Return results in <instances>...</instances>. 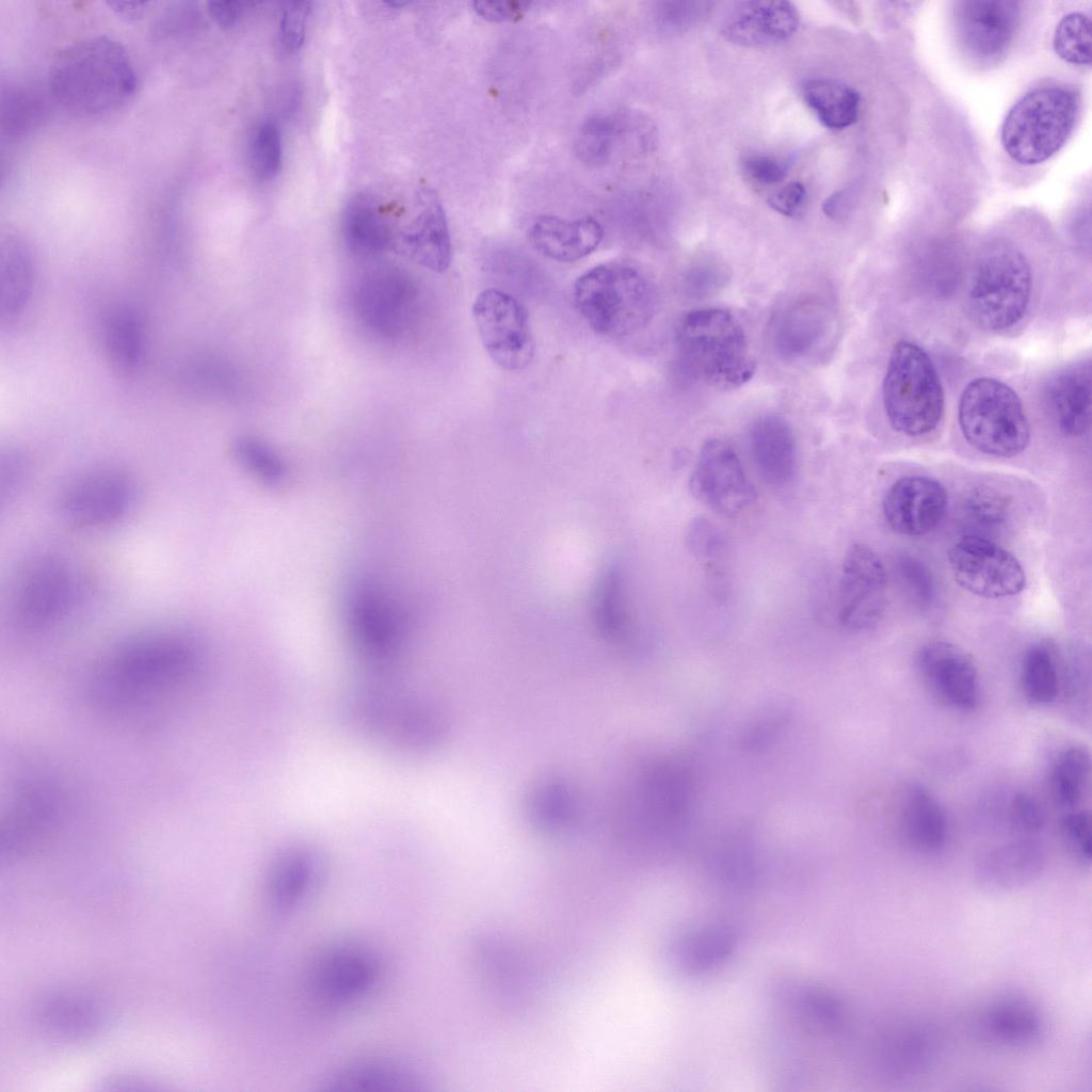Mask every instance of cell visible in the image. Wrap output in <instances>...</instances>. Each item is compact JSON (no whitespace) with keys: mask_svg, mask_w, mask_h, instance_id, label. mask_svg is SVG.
Listing matches in <instances>:
<instances>
[{"mask_svg":"<svg viewBox=\"0 0 1092 1092\" xmlns=\"http://www.w3.org/2000/svg\"><path fill=\"white\" fill-rule=\"evenodd\" d=\"M789 719L787 706L770 704L745 724L740 744L748 751L765 750L780 736Z\"/></svg>","mask_w":1092,"mask_h":1092,"instance_id":"46","label":"cell"},{"mask_svg":"<svg viewBox=\"0 0 1092 1092\" xmlns=\"http://www.w3.org/2000/svg\"><path fill=\"white\" fill-rule=\"evenodd\" d=\"M940 1050L938 1037L932 1029L904 1026L882 1042L877 1063L888 1079L910 1080L928 1073L935 1065Z\"/></svg>","mask_w":1092,"mask_h":1092,"instance_id":"27","label":"cell"},{"mask_svg":"<svg viewBox=\"0 0 1092 1092\" xmlns=\"http://www.w3.org/2000/svg\"><path fill=\"white\" fill-rule=\"evenodd\" d=\"M691 551L701 559H712L722 550V536L706 519H695L687 537Z\"/></svg>","mask_w":1092,"mask_h":1092,"instance_id":"54","label":"cell"},{"mask_svg":"<svg viewBox=\"0 0 1092 1092\" xmlns=\"http://www.w3.org/2000/svg\"><path fill=\"white\" fill-rule=\"evenodd\" d=\"M746 176L758 184L769 186L781 182L787 175V166L775 157L755 154L743 161Z\"/></svg>","mask_w":1092,"mask_h":1092,"instance_id":"55","label":"cell"},{"mask_svg":"<svg viewBox=\"0 0 1092 1092\" xmlns=\"http://www.w3.org/2000/svg\"><path fill=\"white\" fill-rule=\"evenodd\" d=\"M105 341L113 364L124 372L134 371L144 353V324L141 315L130 306L111 310L105 322Z\"/></svg>","mask_w":1092,"mask_h":1092,"instance_id":"37","label":"cell"},{"mask_svg":"<svg viewBox=\"0 0 1092 1092\" xmlns=\"http://www.w3.org/2000/svg\"><path fill=\"white\" fill-rule=\"evenodd\" d=\"M948 562L957 583L983 598L1019 594L1026 576L1019 561L992 540L967 534L952 544Z\"/></svg>","mask_w":1092,"mask_h":1092,"instance_id":"13","label":"cell"},{"mask_svg":"<svg viewBox=\"0 0 1092 1092\" xmlns=\"http://www.w3.org/2000/svg\"><path fill=\"white\" fill-rule=\"evenodd\" d=\"M473 11L477 15L492 22L517 21L529 11L531 2L517 0L475 1Z\"/></svg>","mask_w":1092,"mask_h":1092,"instance_id":"56","label":"cell"},{"mask_svg":"<svg viewBox=\"0 0 1092 1092\" xmlns=\"http://www.w3.org/2000/svg\"><path fill=\"white\" fill-rule=\"evenodd\" d=\"M35 261L23 237L9 231L0 243V319L2 324L18 318L33 291Z\"/></svg>","mask_w":1092,"mask_h":1092,"instance_id":"32","label":"cell"},{"mask_svg":"<svg viewBox=\"0 0 1092 1092\" xmlns=\"http://www.w3.org/2000/svg\"><path fill=\"white\" fill-rule=\"evenodd\" d=\"M342 234L348 247L360 255L379 253L391 243L386 216L374 199L367 195L355 196L347 205Z\"/></svg>","mask_w":1092,"mask_h":1092,"instance_id":"36","label":"cell"},{"mask_svg":"<svg viewBox=\"0 0 1092 1092\" xmlns=\"http://www.w3.org/2000/svg\"><path fill=\"white\" fill-rule=\"evenodd\" d=\"M283 147L278 127L272 121L259 124L250 143L251 168L257 179H273L282 167Z\"/></svg>","mask_w":1092,"mask_h":1092,"instance_id":"44","label":"cell"},{"mask_svg":"<svg viewBox=\"0 0 1092 1092\" xmlns=\"http://www.w3.org/2000/svg\"><path fill=\"white\" fill-rule=\"evenodd\" d=\"M737 945L736 931L724 924H712L684 933L674 943L672 957L688 974H703L723 964Z\"/></svg>","mask_w":1092,"mask_h":1092,"instance_id":"34","label":"cell"},{"mask_svg":"<svg viewBox=\"0 0 1092 1092\" xmlns=\"http://www.w3.org/2000/svg\"><path fill=\"white\" fill-rule=\"evenodd\" d=\"M1008 813L1014 829L1025 835L1038 833L1044 824L1041 805L1027 792H1017L1012 797Z\"/></svg>","mask_w":1092,"mask_h":1092,"instance_id":"53","label":"cell"},{"mask_svg":"<svg viewBox=\"0 0 1092 1092\" xmlns=\"http://www.w3.org/2000/svg\"><path fill=\"white\" fill-rule=\"evenodd\" d=\"M975 1031L984 1042L1002 1048L1022 1049L1038 1044L1046 1031L1040 1008L1018 995H1003L987 1002L978 1013Z\"/></svg>","mask_w":1092,"mask_h":1092,"instance_id":"22","label":"cell"},{"mask_svg":"<svg viewBox=\"0 0 1092 1092\" xmlns=\"http://www.w3.org/2000/svg\"><path fill=\"white\" fill-rule=\"evenodd\" d=\"M799 13L788 1L736 2L725 17L721 34L742 47H767L788 39L798 29Z\"/></svg>","mask_w":1092,"mask_h":1092,"instance_id":"23","label":"cell"},{"mask_svg":"<svg viewBox=\"0 0 1092 1092\" xmlns=\"http://www.w3.org/2000/svg\"><path fill=\"white\" fill-rule=\"evenodd\" d=\"M727 277L723 264L707 260L693 264L686 272L682 286L688 296L704 299L719 291Z\"/></svg>","mask_w":1092,"mask_h":1092,"instance_id":"49","label":"cell"},{"mask_svg":"<svg viewBox=\"0 0 1092 1092\" xmlns=\"http://www.w3.org/2000/svg\"><path fill=\"white\" fill-rule=\"evenodd\" d=\"M309 11L307 1H293L285 4L277 33V42L283 52L292 53L302 46Z\"/></svg>","mask_w":1092,"mask_h":1092,"instance_id":"50","label":"cell"},{"mask_svg":"<svg viewBox=\"0 0 1092 1092\" xmlns=\"http://www.w3.org/2000/svg\"><path fill=\"white\" fill-rule=\"evenodd\" d=\"M1021 684L1026 700L1034 705H1048L1059 693V673L1054 653L1045 645H1033L1021 664Z\"/></svg>","mask_w":1092,"mask_h":1092,"instance_id":"40","label":"cell"},{"mask_svg":"<svg viewBox=\"0 0 1092 1092\" xmlns=\"http://www.w3.org/2000/svg\"><path fill=\"white\" fill-rule=\"evenodd\" d=\"M803 97L818 121L829 129L841 130L857 119L860 93L842 81L832 78L810 79L803 86Z\"/></svg>","mask_w":1092,"mask_h":1092,"instance_id":"35","label":"cell"},{"mask_svg":"<svg viewBox=\"0 0 1092 1092\" xmlns=\"http://www.w3.org/2000/svg\"><path fill=\"white\" fill-rule=\"evenodd\" d=\"M886 417L899 433L932 432L944 412V391L933 362L919 346L901 340L892 350L883 381Z\"/></svg>","mask_w":1092,"mask_h":1092,"instance_id":"7","label":"cell"},{"mask_svg":"<svg viewBox=\"0 0 1092 1092\" xmlns=\"http://www.w3.org/2000/svg\"><path fill=\"white\" fill-rule=\"evenodd\" d=\"M138 78L125 47L109 36H90L64 47L48 74L52 100L67 113L96 118L129 102Z\"/></svg>","mask_w":1092,"mask_h":1092,"instance_id":"2","label":"cell"},{"mask_svg":"<svg viewBox=\"0 0 1092 1092\" xmlns=\"http://www.w3.org/2000/svg\"><path fill=\"white\" fill-rule=\"evenodd\" d=\"M1045 865L1046 853L1042 845L1025 837L984 852L975 865L974 877L984 890L1008 893L1033 883Z\"/></svg>","mask_w":1092,"mask_h":1092,"instance_id":"24","label":"cell"},{"mask_svg":"<svg viewBox=\"0 0 1092 1092\" xmlns=\"http://www.w3.org/2000/svg\"><path fill=\"white\" fill-rule=\"evenodd\" d=\"M833 321L832 309L821 298L805 295L794 299L772 317L770 339L773 351L786 362L814 357L828 343Z\"/></svg>","mask_w":1092,"mask_h":1092,"instance_id":"19","label":"cell"},{"mask_svg":"<svg viewBox=\"0 0 1092 1092\" xmlns=\"http://www.w3.org/2000/svg\"><path fill=\"white\" fill-rule=\"evenodd\" d=\"M369 585L355 590L351 596L352 630L359 648L373 661L385 662L395 657L401 645V632L388 605Z\"/></svg>","mask_w":1092,"mask_h":1092,"instance_id":"25","label":"cell"},{"mask_svg":"<svg viewBox=\"0 0 1092 1092\" xmlns=\"http://www.w3.org/2000/svg\"><path fill=\"white\" fill-rule=\"evenodd\" d=\"M61 804V792L48 774L26 772L17 777L1 821L2 849L16 853L55 828Z\"/></svg>","mask_w":1092,"mask_h":1092,"instance_id":"15","label":"cell"},{"mask_svg":"<svg viewBox=\"0 0 1092 1092\" xmlns=\"http://www.w3.org/2000/svg\"><path fill=\"white\" fill-rule=\"evenodd\" d=\"M948 507V493L934 478L904 476L895 481L882 502L889 528L901 535L921 536L934 530Z\"/></svg>","mask_w":1092,"mask_h":1092,"instance_id":"20","label":"cell"},{"mask_svg":"<svg viewBox=\"0 0 1092 1092\" xmlns=\"http://www.w3.org/2000/svg\"><path fill=\"white\" fill-rule=\"evenodd\" d=\"M421 1083L407 1063L388 1057L354 1060L337 1069L323 1082L324 1089L335 1092H405Z\"/></svg>","mask_w":1092,"mask_h":1092,"instance_id":"29","label":"cell"},{"mask_svg":"<svg viewBox=\"0 0 1092 1092\" xmlns=\"http://www.w3.org/2000/svg\"><path fill=\"white\" fill-rule=\"evenodd\" d=\"M135 497V484L128 473L113 467H98L70 479L61 491L59 507L70 524L99 529L126 518Z\"/></svg>","mask_w":1092,"mask_h":1092,"instance_id":"11","label":"cell"},{"mask_svg":"<svg viewBox=\"0 0 1092 1092\" xmlns=\"http://www.w3.org/2000/svg\"><path fill=\"white\" fill-rule=\"evenodd\" d=\"M1050 413L1060 431L1071 437L1085 434L1091 423V368L1069 367L1056 374L1046 388Z\"/></svg>","mask_w":1092,"mask_h":1092,"instance_id":"31","label":"cell"},{"mask_svg":"<svg viewBox=\"0 0 1092 1092\" xmlns=\"http://www.w3.org/2000/svg\"><path fill=\"white\" fill-rule=\"evenodd\" d=\"M623 131L620 119L609 113H596L583 121L575 140V151L583 163L599 166L608 162L615 141Z\"/></svg>","mask_w":1092,"mask_h":1092,"instance_id":"41","label":"cell"},{"mask_svg":"<svg viewBox=\"0 0 1092 1092\" xmlns=\"http://www.w3.org/2000/svg\"><path fill=\"white\" fill-rule=\"evenodd\" d=\"M710 6L709 2L698 1L661 2L657 9V20L664 29L686 30L706 17Z\"/></svg>","mask_w":1092,"mask_h":1092,"instance_id":"52","label":"cell"},{"mask_svg":"<svg viewBox=\"0 0 1092 1092\" xmlns=\"http://www.w3.org/2000/svg\"><path fill=\"white\" fill-rule=\"evenodd\" d=\"M1091 758L1088 750L1071 745L1059 753L1051 767L1049 787L1055 803L1066 812L1076 809L1089 787Z\"/></svg>","mask_w":1092,"mask_h":1092,"instance_id":"38","label":"cell"},{"mask_svg":"<svg viewBox=\"0 0 1092 1092\" xmlns=\"http://www.w3.org/2000/svg\"><path fill=\"white\" fill-rule=\"evenodd\" d=\"M80 571L63 556L45 552L22 563L9 591V613L21 630H48L80 606L84 593Z\"/></svg>","mask_w":1092,"mask_h":1092,"instance_id":"6","label":"cell"},{"mask_svg":"<svg viewBox=\"0 0 1092 1092\" xmlns=\"http://www.w3.org/2000/svg\"><path fill=\"white\" fill-rule=\"evenodd\" d=\"M472 316L481 342L500 368H526L534 355V339L526 308L499 289H485L476 298Z\"/></svg>","mask_w":1092,"mask_h":1092,"instance_id":"12","label":"cell"},{"mask_svg":"<svg viewBox=\"0 0 1092 1092\" xmlns=\"http://www.w3.org/2000/svg\"><path fill=\"white\" fill-rule=\"evenodd\" d=\"M23 462L20 456L13 452L3 455L1 459V494L9 497L15 492L17 485L23 479Z\"/></svg>","mask_w":1092,"mask_h":1092,"instance_id":"58","label":"cell"},{"mask_svg":"<svg viewBox=\"0 0 1092 1092\" xmlns=\"http://www.w3.org/2000/svg\"><path fill=\"white\" fill-rule=\"evenodd\" d=\"M958 43L973 60H999L1011 46L1021 22V3L1010 0H964L952 13Z\"/></svg>","mask_w":1092,"mask_h":1092,"instance_id":"17","label":"cell"},{"mask_svg":"<svg viewBox=\"0 0 1092 1092\" xmlns=\"http://www.w3.org/2000/svg\"><path fill=\"white\" fill-rule=\"evenodd\" d=\"M896 571L906 596L919 608H928L936 597L932 573L918 558L904 553L898 557Z\"/></svg>","mask_w":1092,"mask_h":1092,"instance_id":"48","label":"cell"},{"mask_svg":"<svg viewBox=\"0 0 1092 1092\" xmlns=\"http://www.w3.org/2000/svg\"><path fill=\"white\" fill-rule=\"evenodd\" d=\"M575 306L597 334L609 338L633 335L653 319L657 292L651 278L625 261L598 264L575 282Z\"/></svg>","mask_w":1092,"mask_h":1092,"instance_id":"4","label":"cell"},{"mask_svg":"<svg viewBox=\"0 0 1092 1092\" xmlns=\"http://www.w3.org/2000/svg\"><path fill=\"white\" fill-rule=\"evenodd\" d=\"M916 668L931 691L946 705L973 711L980 702L979 674L971 657L958 645L935 640L916 654Z\"/></svg>","mask_w":1092,"mask_h":1092,"instance_id":"18","label":"cell"},{"mask_svg":"<svg viewBox=\"0 0 1092 1092\" xmlns=\"http://www.w3.org/2000/svg\"><path fill=\"white\" fill-rule=\"evenodd\" d=\"M245 3L237 1H211L208 12L218 25L223 28L234 27L241 18Z\"/></svg>","mask_w":1092,"mask_h":1092,"instance_id":"59","label":"cell"},{"mask_svg":"<svg viewBox=\"0 0 1092 1092\" xmlns=\"http://www.w3.org/2000/svg\"><path fill=\"white\" fill-rule=\"evenodd\" d=\"M1010 501L999 491L989 486L970 489L964 499V511L976 525L995 528L1008 517Z\"/></svg>","mask_w":1092,"mask_h":1092,"instance_id":"47","label":"cell"},{"mask_svg":"<svg viewBox=\"0 0 1092 1092\" xmlns=\"http://www.w3.org/2000/svg\"><path fill=\"white\" fill-rule=\"evenodd\" d=\"M47 103L41 93L30 86L9 84L2 86L1 133L16 140L38 128L47 116Z\"/></svg>","mask_w":1092,"mask_h":1092,"instance_id":"39","label":"cell"},{"mask_svg":"<svg viewBox=\"0 0 1092 1092\" xmlns=\"http://www.w3.org/2000/svg\"><path fill=\"white\" fill-rule=\"evenodd\" d=\"M806 198L805 187L799 181L786 183L768 198V205L780 214L794 216Z\"/></svg>","mask_w":1092,"mask_h":1092,"instance_id":"57","label":"cell"},{"mask_svg":"<svg viewBox=\"0 0 1092 1092\" xmlns=\"http://www.w3.org/2000/svg\"><path fill=\"white\" fill-rule=\"evenodd\" d=\"M324 870L321 854L310 846L295 845L278 853L266 877L270 911L278 916L298 911L318 892Z\"/></svg>","mask_w":1092,"mask_h":1092,"instance_id":"21","label":"cell"},{"mask_svg":"<svg viewBox=\"0 0 1092 1092\" xmlns=\"http://www.w3.org/2000/svg\"><path fill=\"white\" fill-rule=\"evenodd\" d=\"M383 961L376 949L358 941H341L320 951L309 973L314 1001L330 1012L359 1006L378 990Z\"/></svg>","mask_w":1092,"mask_h":1092,"instance_id":"10","label":"cell"},{"mask_svg":"<svg viewBox=\"0 0 1092 1092\" xmlns=\"http://www.w3.org/2000/svg\"><path fill=\"white\" fill-rule=\"evenodd\" d=\"M681 367L709 387H741L755 371L748 337L738 319L722 308H698L682 315L675 326Z\"/></svg>","mask_w":1092,"mask_h":1092,"instance_id":"3","label":"cell"},{"mask_svg":"<svg viewBox=\"0 0 1092 1092\" xmlns=\"http://www.w3.org/2000/svg\"><path fill=\"white\" fill-rule=\"evenodd\" d=\"M603 237L601 225L590 216L567 220L542 215L530 229L534 247L547 258L561 262L576 261L590 255Z\"/></svg>","mask_w":1092,"mask_h":1092,"instance_id":"28","label":"cell"},{"mask_svg":"<svg viewBox=\"0 0 1092 1092\" xmlns=\"http://www.w3.org/2000/svg\"><path fill=\"white\" fill-rule=\"evenodd\" d=\"M887 603V573L882 559L865 544L852 545L844 559L838 617L850 630H867L882 619Z\"/></svg>","mask_w":1092,"mask_h":1092,"instance_id":"14","label":"cell"},{"mask_svg":"<svg viewBox=\"0 0 1092 1092\" xmlns=\"http://www.w3.org/2000/svg\"><path fill=\"white\" fill-rule=\"evenodd\" d=\"M1030 292L1031 273L1025 256L1010 244H993L977 263L968 295L969 314L982 330L1010 328L1025 315Z\"/></svg>","mask_w":1092,"mask_h":1092,"instance_id":"9","label":"cell"},{"mask_svg":"<svg viewBox=\"0 0 1092 1092\" xmlns=\"http://www.w3.org/2000/svg\"><path fill=\"white\" fill-rule=\"evenodd\" d=\"M960 429L976 450L995 457H1013L1030 441V424L1017 394L992 378H979L964 388L958 411Z\"/></svg>","mask_w":1092,"mask_h":1092,"instance_id":"8","label":"cell"},{"mask_svg":"<svg viewBox=\"0 0 1092 1092\" xmlns=\"http://www.w3.org/2000/svg\"><path fill=\"white\" fill-rule=\"evenodd\" d=\"M689 487L698 501L726 516L745 511L756 495L735 450L717 438L702 446Z\"/></svg>","mask_w":1092,"mask_h":1092,"instance_id":"16","label":"cell"},{"mask_svg":"<svg viewBox=\"0 0 1092 1092\" xmlns=\"http://www.w3.org/2000/svg\"><path fill=\"white\" fill-rule=\"evenodd\" d=\"M752 461L759 476L770 485L785 486L797 470V446L792 429L780 415L758 418L749 433Z\"/></svg>","mask_w":1092,"mask_h":1092,"instance_id":"26","label":"cell"},{"mask_svg":"<svg viewBox=\"0 0 1092 1092\" xmlns=\"http://www.w3.org/2000/svg\"><path fill=\"white\" fill-rule=\"evenodd\" d=\"M422 206L403 236V243L412 258L434 271H446L452 260V245L445 210L436 194L427 190L420 194Z\"/></svg>","mask_w":1092,"mask_h":1092,"instance_id":"30","label":"cell"},{"mask_svg":"<svg viewBox=\"0 0 1092 1092\" xmlns=\"http://www.w3.org/2000/svg\"><path fill=\"white\" fill-rule=\"evenodd\" d=\"M901 824L905 838L919 852L936 853L948 840L946 813L936 797L920 784H911L904 791Z\"/></svg>","mask_w":1092,"mask_h":1092,"instance_id":"33","label":"cell"},{"mask_svg":"<svg viewBox=\"0 0 1092 1092\" xmlns=\"http://www.w3.org/2000/svg\"><path fill=\"white\" fill-rule=\"evenodd\" d=\"M1078 94L1049 85L1021 97L1006 115L1000 140L1007 155L1022 165H1035L1054 156L1072 133L1079 113Z\"/></svg>","mask_w":1092,"mask_h":1092,"instance_id":"5","label":"cell"},{"mask_svg":"<svg viewBox=\"0 0 1092 1092\" xmlns=\"http://www.w3.org/2000/svg\"><path fill=\"white\" fill-rule=\"evenodd\" d=\"M203 661L202 644L191 633L145 630L110 652L94 674L91 696L110 716L147 719L195 687Z\"/></svg>","mask_w":1092,"mask_h":1092,"instance_id":"1","label":"cell"},{"mask_svg":"<svg viewBox=\"0 0 1092 1092\" xmlns=\"http://www.w3.org/2000/svg\"><path fill=\"white\" fill-rule=\"evenodd\" d=\"M232 449L237 461L254 477L270 484H278L285 478L282 462L261 441L241 437L235 441Z\"/></svg>","mask_w":1092,"mask_h":1092,"instance_id":"45","label":"cell"},{"mask_svg":"<svg viewBox=\"0 0 1092 1092\" xmlns=\"http://www.w3.org/2000/svg\"><path fill=\"white\" fill-rule=\"evenodd\" d=\"M1062 832L1074 856L1080 863L1090 865L1092 856L1090 812L1079 808L1066 812L1062 819Z\"/></svg>","mask_w":1092,"mask_h":1092,"instance_id":"51","label":"cell"},{"mask_svg":"<svg viewBox=\"0 0 1092 1092\" xmlns=\"http://www.w3.org/2000/svg\"><path fill=\"white\" fill-rule=\"evenodd\" d=\"M1053 45L1056 53L1071 64L1091 63V19L1081 12L1065 15L1057 25Z\"/></svg>","mask_w":1092,"mask_h":1092,"instance_id":"43","label":"cell"},{"mask_svg":"<svg viewBox=\"0 0 1092 1092\" xmlns=\"http://www.w3.org/2000/svg\"><path fill=\"white\" fill-rule=\"evenodd\" d=\"M651 781L652 799L664 816L676 817L686 812L692 793V777L684 765L667 762L656 769Z\"/></svg>","mask_w":1092,"mask_h":1092,"instance_id":"42","label":"cell"}]
</instances>
